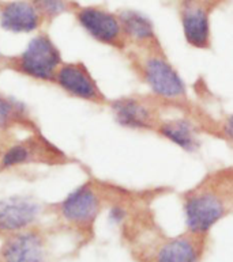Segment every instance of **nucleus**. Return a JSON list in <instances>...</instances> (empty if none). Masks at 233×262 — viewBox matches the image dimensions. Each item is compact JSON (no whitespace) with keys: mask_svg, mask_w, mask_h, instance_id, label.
Masks as SVG:
<instances>
[{"mask_svg":"<svg viewBox=\"0 0 233 262\" xmlns=\"http://www.w3.org/2000/svg\"><path fill=\"white\" fill-rule=\"evenodd\" d=\"M233 193L221 184L206 182L191 190L184 199L183 209L190 234L203 235L228 215Z\"/></svg>","mask_w":233,"mask_h":262,"instance_id":"f257e3e1","label":"nucleus"},{"mask_svg":"<svg viewBox=\"0 0 233 262\" xmlns=\"http://www.w3.org/2000/svg\"><path fill=\"white\" fill-rule=\"evenodd\" d=\"M141 72L153 94L165 101L186 98V84L174 67L161 55L149 56L142 61Z\"/></svg>","mask_w":233,"mask_h":262,"instance_id":"f03ea898","label":"nucleus"},{"mask_svg":"<svg viewBox=\"0 0 233 262\" xmlns=\"http://www.w3.org/2000/svg\"><path fill=\"white\" fill-rule=\"evenodd\" d=\"M59 63V52L44 35L33 38L21 56V70L37 79H51Z\"/></svg>","mask_w":233,"mask_h":262,"instance_id":"7ed1b4c3","label":"nucleus"},{"mask_svg":"<svg viewBox=\"0 0 233 262\" xmlns=\"http://www.w3.org/2000/svg\"><path fill=\"white\" fill-rule=\"evenodd\" d=\"M112 112L116 121L124 128L146 130L158 125L154 110L143 99L134 97L119 98L112 103Z\"/></svg>","mask_w":233,"mask_h":262,"instance_id":"20e7f679","label":"nucleus"},{"mask_svg":"<svg viewBox=\"0 0 233 262\" xmlns=\"http://www.w3.org/2000/svg\"><path fill=\"white\" fill-rule=\"evenodd\" d=\"M78 19L91 37L105 43H116L120 38V20L109 12L99 8H83Z\"/></svg>","mask_w":233,"mask_h":262,"instance_id":"39448f33","label":"nucleus"},{"mask_svg":"<svg viewBox=\"0 0 233 262\" xmlns=\"http://www.w3.org/2000/svg\"><path fill=\"white\" fill-rule=\"evenodd\" d=\"M38 215V205L25 197L0 201V230L20 231L32 224Z\"/></svg>","mask_w":233,"mask_h":262,"instance_id":"423d86ee","label":"nucleus"},{"mask_svg":"<svg viewBox=\"0 0 233 262\" xmlns=\"http://www.w3.org/2000/svg\"><path fill=\"white\" fill-rule=\"evenodd\" d=\"M100 211V200L89 186H82L64 200L62 213L68 222L76 224L91 223Z\"/></svg>","mask_w":233,"mask_h":262,"instance_id":"0eeeda50","label":"nucleus"},{"mask_svg":"<svg viewBox=\"0 0 233 262\" xmlns=\"http://www.w3.org/2000/svg\"><path fill=\"white\" fill-rule=\"evenodd\" d=\"M57 82L64 90L78 98L87 101H99L103 98L90 74L79 64L64 66L57 74Z\"/></svg>","mask_w":233,"mask_h":262,"instance_id":"6e6552de","label":"nucleus"},{"mask_svg":"<svg viewBox=\"0 0 233 262\" xmlns=\"http://www.w3.org/2000/svg\"><path fill=\"white\" fill-rule=\"evenodd\" d=\"M3 258L6 262H47V254L37 235L21 234L4 245Z\"/></svg>","mask_w":233,"mask_h":262,"instance_id":"1a4fd4ad","label":"nucleus"},{"mask_svg":"<svg viewBox=\"0 0 233 262\" xmlns=\"http://www.w3.org/2000/svg\"><path fill=\"white\" fill-rule=\"evenodd\" d=\"M183 32L187 42L198 49H206L210 43V24L207 12L197 4H188L182 12Z\"/></svg>","mask_w":233,"mask_h":262,"instance_id":"9d476101","label":"nucleus"},{"mask_svg":"<svg viewBox=\"0 0 233 262\" xmlns=\"http://www.w3.org/2000/svg\"><path fill=\"white\" fill-rule=\"evenodd\" d=\"M0 25L7 32L29 33L37 28L38 15L32 4L12 2L4 6L0 12Z\"/></svg>","mask_w":233,"mask_h":262,"instance_id":"9b49d317","label":"nucleus"},{"mask_svg":"<svg viewBox=\"0 0 233 262\" xmlns=\"http://www.w3.org/2000/svg\"><path fill=\"white\" fill-rule=\"evenodd\" d=\"M201 235L191 234L188 236H176L166 241L157 253L156 262H198L201 249Z\"/></svg>","mask_w":233,"mask_h":262,"instance_id":"f8f14e48","label":"nucleus"},{"mask_svg":"<svg viewBox=\"0 0 233 262\" xmlns=\"http://www.w3.org/2000/svg\"><path fill=\"white\" fill-rule=\"evenodd\" d=\"M158 133L184 151L194 152L199 147L197 128L186 118H172L157 125Z\"/></svg>","mask_w":233,"mask_h":262,"instance_id":"ddd939ff","label":"nucleus"},{"mask_svg":"<svg viewBox=\"0 0 233 262\" xmlns=\"http://www.w3.org/2000/svg\"><path fill=\"white\" fill-rule=\"evenodd\" d=\"M120 25L127 35L141 42L154 38V29L146 16L137 11H123L120 14Z\"/></svg>","mask_w":233,"mask_h":262,"instance_id":"4468645a","label":"nucleus"},{"mask_svg":"<svg viewBox=\"0 0 233 262\" xmlns=\"http://www.w3.org/2000/svg\"><path fill=\"white\" fill-rule=\"evenodd\" d=\"M29 154L26 151V148L24 147H14L8 151L3 158V166L4 167H10V166H15V164L24 163L26 159H28Z\"/></svg>","mask_w":233,"mask_h":262,"instance_id":"2eb2a0df","label":"nucleus"},{"mask_svg":"<svg viewBox=\"0 0 233 262\" xmlns=\"http://www.w3.org/2000/svg\"><path fill=\"white\" fill-rule=\"evenodd\" d=\"M37 3H38L41 10L51 14V15L59 14L64 10V4L62 0H38Z\"/></svg>","mask_w":233,"mask_h":262,"instance_id":"dca6fc26","label":"nucleus"},{"mask_svg":"<svg viewBox=\"0 0 233 262\" xmlns=\"http://www.w3.org/2000/svg\"><path fill=\"white\" fill-rule=\"evenodd\" d=\"M11 113V106L8 105V102L0 97V126L6 125V122L8 121Z\"/></svg>","mask_w":233,"mask_h":262,"instance_id":"f3484780","label":"nucleus"},{"mask_svg":"<svg viewBox=\"0 0 233 262\" xmlns=\"http://www.w3.org/2000/svg\"><path fill=\"white\" fill-rule=\"evenodd\" d=\"M222 133L226 137V140L233 143V114L225 118V121L222 124Z\"/></svg>","mask_w":233,"mask_h":262,"instance_id":"a211bd4d","label":"nucleus"}]
</instances>
